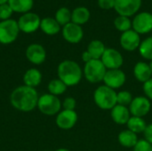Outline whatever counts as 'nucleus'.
Segmentation results:
<instances>
[{"label": "nucleus", "mask_w": 152, "mask_h": 151, "mask_svg": "<svg viewBox=\"0 0 152 151\" xmlns=\"http://www.w3.org/2000/svg\"><path fill=\"white\" fill-rule=\"evenodd\" d=\"M38 93L36 88L27 85L16 87L10 95L11 105L21 112H30L37 106Z\"/></svg>", "instance_id": "f257e3e1"}, {"label": "nucleus", "mask_w": 152, "mask_h": 151, "mask_svg": "<svg viewBox=\"0 0 152 151\" xmlns=\"http://www.w3.org/2000/svg\"><path fill=\"white\" fill-rule=\"evenodd\" d=\"M58 78L67 86H75L78 85L84 77L83 69L80 65L71 60L61 61L57 68Z\"/></svg>", "instance_id": "f03ea898"}, {"label": "nucleus", "mask_w": 152, "mask_h": 151, "mask_svg": "<svg viewBox=\"0 0 152 151\" xmlns=\"http://www.w3.org/2000/svg\"><path fill=\"white\" fill-rule=\"evenodd\" d=\"M117 92L109 86L102 85L94 92V101L98 108L102 110H111L117 103Z\"/></svg>", "instance_id": "7ed1b4c3"}, {"label": "nucleus", "mask_w": 152, "mask_h": 151, "mask_svg": "<svg viewBox=\"0 0 152 151\" xmlns=\"http://www.w3.org/2000/svg\"><path fill=\"white\" fill-rule=\"evenodd\" d=\"M107 69L101 60H92L85 63L83 75L85 78L91 84H98L103 82Z\"/></svg>", "instance_id": "20e7f679"}, {"label": "nucleus", "mask_w": 152, "mask_h": 151, "mask_svg": "<svg viewBox=\"0 0 152 151\" xmlns=\"http://www.w3.org/2000/svg\"><path fill=\"white\" fill-rule=\"evenodd\" d=\"M37 108L45 116H55L61 111L62 106L58 96L51 93H45L39 96Z\"/></svg>", "instance_id": "39448f33"}, {"label": "nucleus", "mask_w": 152, "mask_h": 151, "mask_svg": "<svg viewBox=\"0 0 152 151\" xmlns=\"http://www.w3.org/2000/svg\"><path fill=\"white\" fill-rule=\"evenodd\" d=\"M20 28L18 22L14 20L9 19L0 21V43L3 44H9L14 42L19 35Z\"/></svg>", "instance_id": "423d86ee"}, {"label": "nucleus", "mask_w": 152, "mask_h": 151, "mask_svg": "<svg viewBox=\"0 0 152 151\" xmlns=\"http://www.w3.org/2000/svg\"><path fill=\"white\" fill-rule=\"evenodd\" d=\"M132 29L139 35L150 33L152 30V13L142 12L137 13L132 20Z\"/></svg>", "instance_id": "0eeeda50"}, {"label": "nucleus", "mask_w": 152, "mask_h": 151, "mask_svg": "<svg viewBox=\"0 0 152 151\" xmlns=\"http://www.w3.org/2000/svg\"><path fill=\"white\" fill-rule=\"evenodd\" d=\"M18 26L20 31H22L27 34L33 33L40 28L41 19L40 17L34 12H27L22 14L18 20Z\"/></svg>", "instance_id": "6e6552de"}, {"label": "nucleus", "mask_w": 152, "mask_h": 151, "mask_svg": "<svg viewBox=\"0 0 152 151\" xmlns=\"http://www.w3.org/2000/svg\"><path fill=\"white\" fill-rule=\"evenodd\" d=\"M142 6V0H115L114 9L118 15L131 17L138 12Z\"/></svg>", "instance_id": "1a4fd4ad"}, {"label": "nucleus", "mask_w": 152, "mask_h": 151, "mask_svg": "<svg viewBox=\"0 0 152 151\" xmlns=\"http://www.w3.org/2000/svg\"><path fill=\"white\" fill-rule=\"evenodd\" d=\"M131 116L144 117L147 116L151 109V101L146 96H137L133 99L129 105Z\"/></svg>", "instance_id": "9d476101"}, {"label": "nucleus", "mask_w": 152, "mask_h": 151, "mask_svg": "<svg viewBox=\"0 0 152 151\" xmlns=\"http://www.w3.org/2000/svg\"><path fill=\"white\" fill-rule=\"evenodd\" d=\"M101 61L107 69H118L124 64V58L121 53L114 48H106Z\"/></svg>", "instance_id": "9b49d317"}, {"label": "nucleus", "mask_w": 152, "mask_h": 151, "mask_svg": "<svg viewBox=\"0 0 152 151\" xmlns=\"http://www.w3.org/2000/svg\"><path fill=\"white\" fill-rule=\"evenodd\" d=\"M126 81V73L121 69H108L103 79L104 85L113 90H117L122 87L125 85Z\"/></svg>", "instance_id": "f8f14e48"}, {"label": "nucleus", "mask_w": 152, "mask_h": 151, "mask_svg": "<svg viewBox=\"0 0 152 151\" xmlns=\"http://www.w3.org/2000/svg\"><path fill=\"white\" fill-rule=\"evenodd\" d=\"M77 119V113L75 110L62 109L56 115L55 123L61 130H70L76 125Z\"/></svg>", "instance_id": "ddd939ff"}, {"label": "nucleus", "mask_w": 152, "mask_h": 151, "mask_svg": "<svg viewBox=\"0 0 152 151\" xmlns=\"http://www.w3.org/2000/svg\"><path fill=\"white\" fill-rule=\"evenodd\" d=\"M141 36L134 29L123 32L120 36L119 44L121 47L127 52H134L139 49L141 44Z\"/></svg>", "instance_id": "4468645a"}, {"label": "nucleus", "mask_w": 152, "mask_h": 151, "mask_svg": "<svg viewBox=\"0 0 152 151\" xmlns=\"http://www.w3.org/2000/svg\"><path fill=\"white\" fill-rule=\"evenodd\" d=\"M62 36L70 44H78L84 37V30L80 25L69 22L63 26Z\"/></svg>", "instance_id": "2eb2a0df"}, {"label": "nucleus", "mask_w": 152, "mask_h": 151, "mask_svg": "<svg viewBox=\"0 0 152 151\" xmlns=\"http://www.w3.org/2000/svg\"><path fill=\"white\" fill-rule=\"evenodd\" d=\"M27 60L35 65L42 64L46 59V52L43 45L39 44H31L26 49Z\"/></svg>", "instance_id": "dca6fc26"}, {"label": "nucleus", "mask_w": 152, "mask_h": 151, "mask_svg": "<svg viewBox=\"0 0 152 151\" xmlns=\"http://www.w3.org/2000/svg\"><path fill=\"white\" fill-rule=\"evenodd\" d=\"M110 117L114 123L117 125H124L127 124L129 118L131 117V113L128 107L117 104L110 110Z\"/></svg>", "instance_id": "f3484780"}, {"label": "nucleus", "mask_w": 152, "mask_h": 151, "mask_svg": "<svg viewBox=\"0 0 152 151\" xmlns=\"http://www.w3.org/2000/svg\"><path fill=\"white\" fill-rule=\"evenodd\" d=\"M134 76L138 82L144 84L152 77L150 64L145 61H138L134 67Z\"/></svg>", "instance_id": "a211bd4d"}, {"label": "nucleus", "mask_w": 152, "mask_h": 151, "mask_svg": "<svg viewBox=\"0 0 152 151\" xmlns=\"http://www.w3.org/2000/svg\"><path fill=\"white\" fill-rule=\"evenodd\" d=\"M23 82L24 85L36 88L42 82V73L37 69H28L23 75Z\"/></svg>", "instance_id": "6ab92c4d"}, {"label": "nucleus", "mask_w": 152, "mask_h": 151, "mask_svg": "<svg viewBox=\"0 0 152 151\" xmlns=\"http://www.w3.org/2000/svg\"><path fill=\"white\" fill-rule=\"evenodd\" d=\"M118 141L122 147L130 149V148H134L136 145L139 139L136 133H133L128 129H126L119 133L118 136Z\"/></svg>", "instance_id": "aec40b11"}, {"label": "nucleus", "mask_w": 152, "mask_h": 151, "mask_svg": "<svg viewBox=\"0 0 152 151\" xmlns=\"http://www.w3.org/2000/svg\"><path fill=\"white\" fill-rule=\"evenodd\" d=\"M40 28L45 34L48 36H53L60 32L61 25L56 21L54 18L45 17L41 20Z\"/></svg>", "instance_id": "412c9836"}, {"label": "nucleus", "mask_w": 152, "mask_h": 151, "mask_svg": "<svg viewBox=\"0 0 152 151\" xmlns=\"http://www.w3.org/2000/svg\"><path fill=\"white\" fill-rule=\"evenodd\" d=\"M90 16L91 14L88 8L85 6H79L71 12V22L81 26L89 20Z\"/></svg>", "instance_id": "4be33fe9"}, {"label": "nucleus", "mask_w": 152, "mask_h": 151, "mask_svg": "<svg viewBox=\"0 0 152 151\" xmlns=\"http://www.w3.org/2000/svg\"><path fill=\"white\" fill-rule=\"evenodd\" d=\"M105 50H106V47L103 42L98 39H94V40H92L88 44L86 51L90 53L93 60H101Z\"/></svg>", "instance_id": "5701e85b"}, {"label": "nucleus", "mask_w": 152, "mask_h": 151, "mask_svg": "<svg viewBox=\"0 0 152 151\" xmlns=\"http://www.w3.org/2000/svg\"><path fill=\"white\" fill-rule=\"evenodd\" d=\"M8 4L13 12L24 14L32 9L34 0H8Z\"/></svg>", "instance_id": "b1692460"}, {"label": "nucleus", "mask_w": 152, "mask_h": 151, "mask_svg": "<svg viewBox=\"0 0 152 151\" xmlns=\"http://www.w3.org/2000/svg\"><path fill=\"white\" fill-rule=\"evenodd\" d=\"M147 125H148L146 124V121L143 119V117H134V116H131V117L129 118L126 124L127 129L136 134L143 133Z\"/></svg>", "instance_id": "393cba45"}, {"label": "nucleus", "mask_w": 152, "mask_h": 151, "mask_svg": "<svg viewBox=\"0 0 152 151\" xmlns=\"http://www.w3.org/2000/svg\"><path fill=\"white\" fill-rule=\"evenodd\" d=\"M67 87L68 86L59 78L52 79L47 85V89L49 91V93L55 95V96H59V95L63 94L66 92Z\"/></svg>", "instance_id": "a878e982"}, {"label": "nucleus", "mask_w": 152, "mask_h": 151, "mask_svg": "<svg viewBox=\"0 0 152 151\" xmlns=\"http://www.w3.org/2000/svg\"><path fill=\"white\" fill-rule=\"evenodd\" d=\"M138 50L142 58L152 61V36H149L142 41Z\"/></svg>", "instance_id": "bb28decb"}, {"label": "nucleus", "mask_w": 152, "mask_h": 151, "mask_svg": "<svg viewBox=\"0 0 152 151\" xmlns=\"http://www.w3.org/2000/svg\"><path fill=\"white\" fill-rule=\"evenodd\" d=\"M54 19L61 26H65L71 22V12L67 7H61L56 12Z\"/></svg>", "instance_id": "cd10ccee"}, {"label": "nucleus", "mask_w": 152, "mask_h": 151, "mask_svg": "<svg viewBox=\"0 0 152 151\" xmlns=\"http://www.w3.org/2000/svg\"><path fill=\"white\" fill-rule=\"evenodd\" d=\"M114 26L118 31L123 33L132 29V20L129 17L118 15L114 20Z\"/></svg>", "instance_id": "c85d7f7f"}, {"label": "nucleus", "mask_w": 152, "mask_h": 151, "mask_svg": "<svg viewBox=\"0 0 152 151\" xmlns=\"http://www.w3.org/2000/svg\"><path fill=\"white\" fill-rule=\"evenodd\" d=\"M133 95L129 91H120L117 93V103L122 106L129 107L133 101Z\"/></svg>", "instance_id": "c756f323"}, {"label": "nucleus", "mask_w": 152, "mask_h": 151, "mask_svg": "<svg viewBox=\"0 0 152 151\" xmlns=\"http://www.w3.org/2000/svg\"><path fill=\"white\" fill-rule=\"evenodd\" d=\"M13 11L11 8V6L7 4H1L0 5V20H9L12 14Z\"/></svg>", "instance_id": "7c9ffc66"}, {"label": "nucleus", "mask_w": 152, "mask_h": 151, "mask_svg": "<svg viewBox=\"0 0 152 151\" xmlns=\"http://www.w3.org/2000/svg\"><path fill=\"white\" fill-rule=\"evenodd\" d=\"M133 149L134 151H152V144L145 139H142L138 141V142Z\"/></svg>", "instance_id": "2f4dec72"}, {"label": "nucleus", "mask_w": 152, "mask_h": 151, "mask_svg": "<svg viewBox=\"0 0 152 151\" xmlns=\"http://www.w3.org/2000/svg\"><path fill=\"white\" fill-rule=\"evenodd\" d=\"M61 106L63 109L67 110H75L77 107V101L73 97H67L64 99V101L61 102Z\"/></svg>", "instance_id": "473e14b6"}, {"label": "nucleus", "mask_w": 152, "mask_h": 151, "mask_svg": "<svg viewBox=\"0 0 152 151\" xmlns=\"http://www.w3.org/2000/svg\"><path fill=\"white\" fill-rule=\"evenodd\" d=\"M142 90H143V93L145 94V96L152 101V77L148 80L147 82H145L142 85Z\"/></svg>", "instance_id": "72a5a7b5"}, {"label": "nucleus", "mask_w": 152, "mask_h": 151, "mask_svg": "<svg viewBox=\"0 0 152 151\" xmlns=\"http://www.w3.org/2000/svg\"><path fill=\"white\" fill-rule=\"evenodd\" d=\"M98 5L101 9L103 10L114 9L115 0H98Z\"/></svg>", "instance_id": "f704fd0d"}, {"label": "nucleus", "mask_w": 152, "mask_h": 151, "mask_svg": "<svg viewBox=\"0 0 152 151\" xmlns=\"http://www.w3.org/2000/svg\"><path fill=\"white\" fill-rule=\"evenodd\" d=\"M143 134H144V139L148 141L151 144H152V124L147 125Z\"/></svg>", "instance_id": "c9c22d12"}, {"label": "nucleus", "mask_w": 152, "mask_h": 151, "mask_svg": "<svg viewBox=\"0 0 152 151\" xmlns=\"http://www.w3.org/2000/svg\"><path fill=\"white\" fill-rule=\"evenodd\" d=\"M82 60H83V61H84L85 63H86V62L92 61L93 58H92V56L90 55V53H89L87 51H85V52L82 53Z\"/></svg>", "instance_id": "e433bc0d"}, {"label": "nucleus", "mask_w": 152, "mask_h": 151, "mask_svg": "<svg viewBox=\"0 0 152 151\" xmlns=\"http://www.w3.org/2000/svg\"><path fill=\"white\" fill-rule=\"evenodd\" d=\"M8 3V0H0V5L1 4H7Z\"/></svg>", "instance_id": "4c0bfd02"}, {"label": "nucleus", "mask_w": 152, "mask_h": 151, "mask_svg": "<svg viewBox=\"0 0 152 151\" xmlns=\"http://www.w3.org/2000/svg\"><path fill=\"white\" fill-rule=\"evenodd\" d=\"M54 151H69L68 149H64V148H61V149H58V150H56Z\"/></svg>", "instance_id": "58836bf2"}, {"label": "nucleus", "mask_w": 152, "mask_h": 151, "mask_svg": "<svg viewBox=\"0 0 152 151\" xmlns=\"http://www.w3.org/2000/svg\"><path fill=\"white\" fill-rule=\"evenodd\" d=\"M150 67H151V74H152V61H151V63H150Z\"/></svg>", "instance_id": "ea45409f"}]
</instances>
